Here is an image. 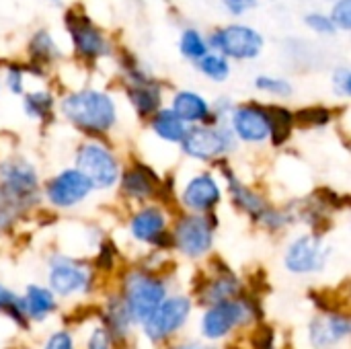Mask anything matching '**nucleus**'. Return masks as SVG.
Returning a JSON list of instances; mask_svg holds the SVG:
<instances>
[{
  "mask_svg": "<svg viewBox=\"0 0 351 349\" xmlns=\"http://www.w3.org/2000/svg\"><path fill=\"white\" fill-rule=\"evenodd\" d=\"M173 111L185 123H199L210 117V105L204 97L193 91H181L173 99Z\"/></svg>",
  "mask_w": 351,
  "mask_h": 349,
  "instance_id": "nucleus-18",
  "label": "nucleus"
},
{
  "mask_svg": "<svg viewBox=\"0 0 351 349\" xmlns=\"http://www.w3.org/2000/svg\"><path fill=\"white\" fill-rule=\"evenodd\" d=\"M53 2H58V0H53Z\"/></svg>",
  "mask_w": 351,
  "mask_h": 349,
  "instance_id": "nucleus-41",
  "label": "nucleus"
},
{
  "mask_svg": "<svg viewBox=\"0 0 351 349\" xmlns=\"http://www.w3.org/2000/svg\"><path fill=\"white\" fill-rule=\"evenodd\" d=\"M121 187L128 195L132 197H148L152 191H154V185H152V177L150 173L144 169V167H136L132 171H128L123 175V181H121Z\"/></svg>",
  "mask_w": 351,
  "mask_h": 349,
  "instance_id": "nucleus-22",
  "label": "nucleus"
},
{
  "mask_svg": "<svg viewBox=\"0 0 351 349\" xmlns=\"http://www.w3.org/2000/svg\"><path fill=\"white\" fill-rule=\"evenodd\" d=\"M230 187H232L234 204H239V208H241V210L249 212V214H251V216H255V218H259V216H263V214H265V204H263V200H261L259 195H255L253 191H249V189H245V187L237 185V181H232V183H230Z\"/></svg>",
  "mask_w": 351,
  "mask_h": 349,
  "instance_id": "nucleus-25",
  "label": "nucleus"
},
{
  "mask_svg": "<svg viewBox=\"0 0 351 349\" xmlns=\"http://www.w3.org/2000/svg\"><path fill=\"white\" fill-rule=\"evenodd\" d=\"M300 121L304 123H313V125H321V123H327L329 121V111L327 109H306L300 113Z\"/></svg>",
  "mask_w": 351,
  "mask_h": 349,
  "instance_id": "nucleus-35",
  "label": "nucleus"
},
{
  "mask_svg": "<svg viewBox=\"0 0 351 349\" xmlns=\"http://www.w3.org/2000/svg\"><path fill=\"white\" fill-rule=\"evenodd\" d=\"M232 132L245 142H263L269 138V113L259 105H241L232 111Z\"/></svg>",
  "mask_w": 351,
  "mask_h": 349,
  "instance_id": "nucleus-11",
  "label": "nucleus"
},
{
  "mask_svg": "<svg viewBox=\"0 0 351 349\" xmlns=\"http://www.w3.org/2000/svg\"><path fill=\"white\" fill-rule=\"evenodd\" d=\"M6 82H8L12 93H21L23 91V72L16 70V68H10V72L6 76Z\"/></svg>",
  "mask_w": 351,
  "mask_h": 349,
  "instance_id": "nucleus-38",
  "label": "nucleus"
},
{
  "mask_svg": "<svg viewBox=\"0 0 351 349\" xmlns=\"http://www.w3.org/2000/svg\"><path fill=\"white\" fill-rule=\"evenodd\" d=\"M333 84H335V91L343 97H348L351 93V74L348 68H339L335 74H333Z\"/></svg>",
  "mask_w": 351,
  "mask_h": 349,
  "instance_id": "nucleus-34",
  "label": "nucleus"
},
{
  "mask_svg": "<svg viewBox=\"0 0 351 349\" xmlns=\"http://www.w3.org/2000/svg\"><path fill=\"white\" fill-rule=\"evenodd\" d=\"M64 115L86 132H107L115 123V103L109 95L99 91L72 93L62 101Z\"/></svg>",
  "mask_w": 351,
  "mask_h": 349,
  "instance_id": "nucleus-1",
  "label": "nucleus"
},
{
  "mask_svg": "<svg viewBox=\"0 0 351 349\" xmlns=\"http://www.w3.org/2000/svg\"><path fill=\"white\" fill-rule=\"evenodd\" d=\"M251 344L255 349H271L274 346V329L267 325H261L255 329V333L251 335Z\"/></svg>",
  "mask_w": 351,
  "mask_h": 349,
  "instance_id": "nucleus-32",
  "label": "nucleus"
},
{
  "mask_svg": "<svg viewBox=\"0 0 351 349\" xmlns=\"http://www.w3.org/2000/svg\"><path fill=\"white\" fill-rule=\"evenodd\" d=\"M306 23L319 35H331V33H335V25H333L331 16H327V14H317V12L315 14H308L306 16Z\"/></svg>",
  "mask_w": 351,
  "mask_h": 349,
  "instance_id": "nucleus-31",
  "label": "nucleus"
},
{
  "mask_svg": "<svg viewBox=\"0 0 351 349\" xmlns=\"http://www.w3.org/2000/svg\"><path fill=\"white\" fill-rule=\"evenodd\" d=\"M165 224H167L165 214L158 208H146L132 218V234L138 241L162 245V239L167 237Z\"/></svg>",
  "mask_w": 351,
  "mask_h": 349,
  "instance_id": "nucleus-15",
  "label": "nucleus"
},
{
  "mask_svg": "<svg viewBox=\"0 0 351 349\" xmlns=\"http://www.w3.org/2000/svg\"><path fill=\"white\" fill-rule=\"evenodd\" d=\"M212 228L206 216H185L175 228V243L185 255L199 257L212 247Z\"/></svg>",
  "mask_w": 351,
  "mask_h": 349,
  "instance_id": "nucleus-9",
  "label": "nucleus"
},
{
  "mask_svg": "<svg viewBox=\"0 0 351 349\" xmlns=\"http://www.w3.org/2000/svg\"><path fill=\"white\" fill-rule=\"evenodd\" d=\"M257 88L259 91H265L269 95H278V97H288L292 93V86L288 80H282V78H274V76H259L255 80Z\"/></svg>",
  "mask_w": 351,
  "mask_h": 349,
  "instance_id": "nucleus-29",
  "label": "nucleus"
},
{
  "mask_svg": "<svg viewBox=\"0 0 351 349\" xmlns=\"http://www.w3.org/2000/svg\"><path fill=\"white\" fill-rule=\"evenodd\" d=\"M45 349H74V348H72V339H70V335H68V333H56V335L47 341Z\"/></svg>",
  "mask_w": 351,
  "mask_h": 349,
  "instance_id": "nucleus-36",
  "label": "nucleus"
},
{
  "mask_svg": "<svg viewBox=\"0 0 351 349\" xmlns=\"http://www.w3.org/2000/svg\"><path fill=\"white\" fill-rule=\"evenodd\" d=\"M177 349H204L202 346H181V348Z\"/></svg>",
  "mask_w": 351,
  "mask_h": 349,
  "instance_id": "nucleus-40",
  "label": "nucleus"
},
{
  "mask_svg": "<svg viewBox=\"0 0 351 349\" xmlns=\"http://www.w3.org/2000/svg\"><path fill=\"white\" fill-rule=\"evenodd\" d=\"M232 138L234 134L226 128H212V125H195L185 132L181 144L185 154L199 158V160H210L226 150L232 148Z\"/></svg>",
  "mask_w": 351,
  "mask_h": 349,
  "instance_id": "nucleus-5",
  "label": "nucleus"
},
{
  "mask_svg": "<svg viewBox=\"0 0 351 349\" xmlns=\"http://www.w3.org/2000/svg\"><path fill=\"white\" fill-rule=\"evenodd\" d=\"M197 68L199 72H204L208 78L212 80H226V76L230 74V64L226 60V56L222 53H206L197 60Z\"/></svg>",
  "mask_w": 351,
  "mask_h": 349,
  "instance_id": "nucleus-23",
  "label": "nucleus"
},
{
  "mask_svg": "<svg viewBox=\"0 0 351 349\" xmlns=\"http://www.w3.org/2000/svg\"><path fill=\"white\" fill-rule=\"evenodd\" d=\"M189 311H191V304L187 298L177 296L171 300H162L156 306V311L144 321L146 335L152 341L165 339L167 335L175 333L185 323V319L189 317Z\"/></svg>",
  "mask_w": 351,
  "mask_h": 349,
  "instance_id": "nucleus-6",
  "label": "nucleus"
},
{
  "mask_svg": "<svg viewBox=\"0 0 351 349\" xmlns=\"http://www.w3.org/2000/svg\"><path fill=\"white\" fill-rule=\"evenodd\" d=\"M49 284L51 288L58 292V294H72L76 290H80L82 286L88 284V274L76 265V263H70L66 259H60L51 265V272H49Z\"/></svg>",
  "mask_w": 351,
  "mask_h": 349,
  "instance_id": "nucleus-14",
  "label": "nucleus"
},
{
  "mask_svg": "<svg viewBox=\"0 0 351 349\" xmlns=\"http://www.w3.org/2000/svg\"><path fill=\"white\" fill-rule=\"evenodd\" d=\"M93 191V183L78 171V169H68L62 171L58 177H53L47 187V200L58 206V208H70L80 204L88 193Z\"/></svg>",
  "mask_w": 351,
  "mask_h": 349,
  "instance_id": "nucleus-7",
  "label": "nucleus"
},
{
  "mask_svg": "<svg viewBox=\"0 0 351 349\" xmlns=\"http://www.w3.org/2000/svg\"><path fill=\"white\" fill-rule=\"evenodd\" d=\"M152 130L156 132L158 138H162L167 142H181L187 132L185 121L173 109L158 111L152 119Z\"/></svg>",
  "mask_w": 351,
  "mask_h": 349,
  "instance_id": "nucleus-19",
  "label": "nucleus"
},
{
  "mask_svg": "<svg viewBox=\"0 0 351 349\" xmlns=\"http://www.w3.org/2000/svg\"><path fill=\"white\" fill-rule=\"evenodd\" d=\"M350 335V319L341 315H329L319 319L311 327V339L317 348H331L339 339Z\"/></svg>",
  "mask_w": 351,
  "mask_h": 349,
  "instance_id": "nucleus-16",
  "label": "nucleus"
},
{
  "mask_svg": "<svg viewBox=\"0 0 351 349\" xmlns=\"http://www.w3.org/2000/svg\"><path fill=\"white\" fill-rule=\"evenodd\" d=\"M251 317L249 313V304L247 302H237V300H222L216 302L204 317L202 321V329L204 335L210 339H218L224 337L230 329H234L237 325L245 323Z\"/></svg>",
  "mask_w": 351,
  "mask_h": 349,
  "instance_id": "nucleus-8",
  "label": "nucleus"
},
{
  "mask_svg": "<svg viewBox=\"0 0 351 349\" xmlns=\"http://www.w3.org/2000/svg\"><path fill=\"white\" fill-rule=\"evenodd\" d=\"M88 349H109V337H107V333L105 331H95L93 333V339H90V344H88Z\"/></svg>",
  "mask_w": 351,
  "mask_h": 349,
  "instance_id": "nucleus-39",
  "label": "nucleus"
},
{
  "mask_svg": "<svg viewBox=\"0 0 351 349\" xmlns=\"http://www.w3.org/2000/svg\"><path fill=\"white\" fill-rule=\"evenodd\" d=\"M23 309H25V315H29L35 321H41L56 309V302H53V296L49 290L29 286V290L23 298Z\"/></svg>",
  "mask_w": 351,
  "mask_h": 349,
  "instance_id": "nucleus-21",
  "label": "nucleus"
},
{
  "mask_svg": "<svg viewBox=\"0 0 351 349\" xmlns=\"http://www.w3.org/2000/svg\"><path fill=\"white\" fill-rule=\"evenodd\" d=\"M210 45L218 49L222 56L237 58V60H251L257 58L263 47V37L245 25H230L216 31L210 37Z\"/></svg>",
  "mask_w": 351,
  "mask_h": 349,
  "instance_id": "nucleus-4",
  "label": "nucleus"
},
{
  "mask_svg": "<svg viewBox=\"0 0 351 349\" xmlns=\"http://www.w3.org/2000/svg\"><path fill=\"white\" fill-rule=\"evenodd\" d=\"M25 109L31 117H45L51 109V97L47 93H31L25 99Z\"/></svg>",
  "mask_w": 351,
  "mask_h": 349,
  "instance_id": "nucleus-28",
  "label": "nucleus"
},
{
  "mask_svg": "<svg viewBox=\"0 0 351 349\" xmlns=\"http://www.w3.org/2000/svg\"><path fill=\"white\" fill-rule=\"evenodd\" d=\"M70 33L74 39L76 49L82 56L95 58V56H103L107 53V41L105 37L88 23V21H70Z\"/></svg>",
  "mask_w": 351,
  "mask_h": 349,
  "instance_id": "nucleus-17",
  "label": "nucleus"
},
{
  "mask_svg": "<svg viewBox=\"0 0 351 349\" xmlns=\"http://www.w3.org/2000/svg\"><path fill=\"white\" fill-rule=\"evenodd\" d=\"M0 311H4L8 317H12L19 325L27 327V315H25V309H23V300L16 298L12 292H8L2 286H0Z\"/></svg>",
  "mask_w": 351,
  "mask_h": 349,
  "instance_id": "nucleus-27",
  "label": "nucleus"
},
{
  "mask_svg": "<svg viewBox=\"0 0 351 349\" xmlns=\"http://www.w3.org/2000/svg\"><path fill=\"white\" fill-rule=\"evenodd\" d=\"M181 53L189 60H199L202 56L208 53V41L195 31V29H187L181 35Z\"/></svg>",
  "mask_w": 351,
  "mask_h": 349,
  "instance_id": "nucleus-26",
  "label": "nucleus"
},
{
  "mask_svg": "<svg viewBox=\"0 0 351 349\" xmlns=\"http://www.w3.org/2000/svg\"><path fill=\"white\" fill-rule=\"evenodd\" d=\"M255 4V0H224V6L232 12V14H243L247 8H251Z\"/></svg>",
  "mask_w": 351,
  "mask_h": 349,
  "instance_id": "nucleus-37",
  "label": "nucleus"
},
{
  "mask_svg": "<svg viewBox=\"0 0 351 349\" xmlns=\"http://www.w3.org/2000/svg\"><path fill=\"white\" fill-rule=\"evenodd\" d=\"M128 95H130V101L134 103V107H136V111L140 115H150L160 105V91H158V86H154L150 82H144V80L134 82V86H130Z\"/></svg>",
  "mask_w": 351,
  "mask_h": 349,
  "instance_id": "nucleus-20",
  "label": "nucleus"
},
{
  "mask_svg": "<svg viewBox=\"0 0 351 349\" xmlns=\"http://www.w3.org/2000/svg\"><path fill=\"white\" fill-rule=\"evenodd\" d=\"M165 300V286L146 274H132L125 284V306L132 321H146Z\"/></svg>",
  "mask_w": 351,
  "mask_h": 349,
  "instance_id": "nucleus-3",
  "label": "nucleus"
},
{
  "mask_svg": "<svg viewBox=\"0 0 351 349\" xmlns=\"http://www.w3.org/2000/svg\"><path fill=\"white\" fill-rule=\"evenodd\" d=\"M31 47L37 49L35 53H39V56H53V53L58 51V49L53 47V41H51V37H49L47 33H37Z\"/></svg>",
  "mask_w": 351,
  "mask_h": 349,
  "instance_id": "nucleus-33",
  "label": "nucleus"
},
{
  "mask_svg": "<svg viewBox=\"0 0 351 349\" xmlns=\"http://www.w3.org/2000/svg\"><path fill=\"white\" fill-rule=\"evenodd\" d=\"M331 21L335 25V29H351V0H339L333 10H331Z\"/></svg>",
  "mask_w": 351,
  "mask_h": 349,
  "instance_id": "nucleus-30",
  "label": "nucleus"
},
{
  "mask_svg": "<svg viewBox=\"0 0 351 349\" xmlns=\"http://www.w3.org/2000/svg\"><path fill=\"white\" fill-rule=\"evenodd\" d=\"M222 191L212 175H197L183 189V206L193 212H210L216 204H220Z\"/></svg>",
  "mask_w": 351,
  "mask_h": 349,
  "instance_id": "nucleus-12",
  "label": "nucleus"
},
{
  "mask_svg": "<svg viewBox=\"0 0 351 349\" xmlns=\"http://www.w3.org/2000/svg\"><path fill=\"white\" fill-rule=\"evenodd\" d=\"M237 290H239V284L232 276H220L206 288V296H202V300L216 304V302H222V300H228L230 296H234Z\"/></svg>",
  "mask_w": 351,
  "mask_h": 349,
  "instance_id": "nucleus-24",
  "label": "nucleus"
},
{
  "mask_svg": "<svg viewBox=\"0 0 351 349\" xmlns=\"http://www.w3.org/2000/svg\"><path fill=\"white\" fill-rule=\"evenodd\" d=\"M76 169L93 183V187H111L119 179L117 158L103 144L88 142L76 154Z\"/></svg>",
  "mask_w": 351,
  "mask_h": 349,
  "instance_id": "nucleus-2",
  "label": "nucleus"
},
{
  "mask_svg": "<svg viewBox=\"0 0 351 349\" xmlns=\"http://www.w3.org/2000/svg\"><path fill=\"white\" fill-rule=\"evenodd\" d=\"M325 259H327V251L323 249L319 237L306 234L290 245L286 253V267L294 274H308L321 269Z\"/></svg>",
  "mask_w": 351,
  "mask_h": 349,
  "instance_id": "nucleus-10",
  "label": "nucleus"
},
{
  "mask_svg": "<svg viewBox=\"0 0 351 349\" xmlns=\"http://www.w3.org/2000/svg\"><path fill=\"white\" fill-rule=\"evenodd\" d=\"M0 175L4 179V187L14 197H25L35 191L37 187V175L33 167H29L23 160H8L2 165Z\"/></svg>",
  "mask_w": 351,
  "mask_h": 349,
  "instance_id": "nucleus-13",
  "label": "nucleus"
}]
</instances>
